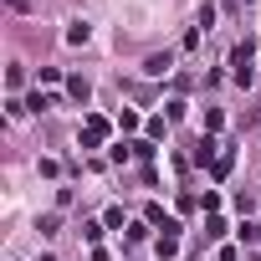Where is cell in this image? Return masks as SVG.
Returning a JSON list of instances; mask_svg holds the SVG:
<instances>
[{
    "label": "cell",
    "mask_w": 261,
    "mask_h": 261,
    "mask_svg": "<svg viewBox=\"0 0 261 261\" xmlns=\"http://www.w3.org/2000/svg\"><path fill=\"white\" fill-rule=\"evenodd\" d=\"M230 67H236V82L251 87V41H241V46L230 51Z\"/></svg>",
    "instance_id": "cell-1"
},
{
    "label": "cell",
    "mask_w": 261,
    "mask_h": 261,
    "mask_svg": "<svg viewBox=\"0 0 261 261\" xmlns=\"http://www.w3.org/2000/svg\"><path fill=\"white\" fill-rule=\"evenodd\" d=\"M102 139H108V118H97V113H92V118L82 123V149H97Z\"/></svg>",
    "instance_id": "cell-2"
},
{
    "label": "cell",
    "mask_w": 261,
    "mask_h": 261,
    "mask_svg": "<svg viewBox=\"0 0 261 261\" xmlns=\"http://www.w3.org/2000/svg\"><path fill=\"white\" fill-rule=\"evenodd\" d=\"M215 154H220V144H215V139H210V134H205V139H200V144H195V164H205V159H210V164H215Z\"/></svg>",
    "instance_id": "cell-3"
},
{
    "label": "cell",
    "mask_w": 261,
    "mask_h": 261,
    "mask_svg": "<svg viewBox=\"0 0 261 261\" xmlns=\"http://www.w3.org/2000/svg\"><path fill=\"white\" fill-rule=\"evenodd\" d=\"M230 164H236V154H230V149H220V154H215V164H210V174H215V179H225V174H230Z\"/></svg>",
    "instance_id": "cell-4"
},
{
    "label": "cell",
    "mask_w": 261,
    "mask_h": 261,
    "mask_svg": "<svg viewBox=\"0 0 261 261\" xmlns=\"http://www.w3.org/2000/svg\"><path fill=\"white\" fill-rule=\"evenodd\" d=\"M67 92H72V102H87V97H92V87H87L82 77H67Z\"/></svg>",
    "instance_id": "cell-5"
},
{
    "label": "cell",
    "mask_w": 261,
    "mask_h": 261,
    "mask_svg": "<svg viewBox=\"0 0 261 261\" xmlns=\"http://www.w3.org/2000/svg\"><path fill=\"white\" fill-rule=\"evenodd\" d=\"M87 36H92V31H87V21H77V26H67V41H72V46H82Z\"/></svg>",
    "instance_id": "cell-6"
},
{
    "label": "cell",
    "mask_w": 261,
    "mask_h": 261,
    "mask_svg": "<svg viewBox=\"0 0 261 261\" xmlns=\"http://www.w3.org/2000/svg\"><path fill=\"white\" fill-rule=\"evenodd\" d=\"M144 72H149V77H159V72H169V51H164V57H149V62H144Z\"/></svg>",
    "instance_id": "cell-7"
},
{
    "label": "cell",
    "mask_w": 261,
    "mask_h": 261,
    "mask_svg": "<svg viewBox=\"0 0 261 261\" xmlns=\"http://www.w3.org/2000/svg\"><path fill=\"white\" fill-rule=\"evenodd\" d=\"M31 113H46V108H57V97H46V92H31V102H26Z\"/></svg>",
    "instance_id": "cell-8"
},
{
    "label": "cell",
    "mask_w": 261,
    "mask_h": 261,
    "mask_svg": "<svg viewBox=\"0 0 261 261\" xmlns=\"http://www.w3.org/2000/svg\"><path fill=\"white\" fill-rule=\"evenodd\" d=\"M220 123H225V113H220V108H210V113H205V134H220Z\"/></svg>",
    "instance_id": "cell-9"
},
{
    "label": "cell",
    "mask_w": 261,
    "mask_h": 261,
    "mask_svg": "<svg viewBox=\"0 0 261 261\" xmlns=\"http://www.w3.org/2000/svg\"><path fill=\"white\" fill-rule=\"evenodd\" d=\"M144 220H149V225H169V215H164V205H149V210H144Z\"/></svg>",
    "instance_id": "cell-10"
},
{
    "label": "cell",
    "mask_w": 261,
    "mask_h": 261,
    "mask_svg": "<svg viewBox=\"0 0 261 261\" xmlns=\"http://www.w3.org/2000/svg\"><path fill=\"white\" fill-rule=\"evenodd\" d=\"M102 230H108V225H102V220H87V225H82V236H87V241H92V246H97V241H102Z\"/></svg>",
    "instance_id": "cell-11"
},
{
    "label": "cell",
    "mask_w": 261,
    "mask_h": 261,
    "mask_svg": "<svg viewBox=\"0 0 261 261\" xmlns=\"http://www.w3.org/2000/svg\"><path fill=\"white\" fill-rule=\"evenodd\" d=\"M205 236H210V241H220V236H225V220H220V215H210V220H205Z\"/></svg>",
    "instance_id": "cell-12"
}]
</instances>
